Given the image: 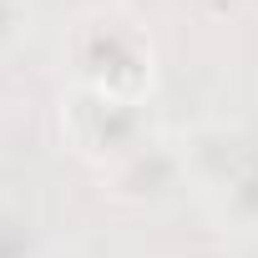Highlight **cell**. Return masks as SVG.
I'll use <instances>...</instances> for the list:
<instances>
[{
  "label": "cell",
  "instance_id": "1",
  "mask_svg": "<svg viewBox=\"0 0 258 258\" xmlns=\"http://www.w3.org/2000/svg\"><path fill=\"white\" fill-rule=\"evenodd\" d=\"M71 56H76V76L86 91L116 96V101H142L152 86V46L147 31L121 16V11H91L76 21L71 36Z\"/></svg>",
  "mask_w": 258,
  "mask_h": 258
},
{
  "label": "cell",
  "instance_id": "3",
  "mask_svg": "<svg viewBox=\"0 0 258 258\" xmlns=\"http://www.w3.org/2000/svg\"><path fill=\"white\" fill-rule=\"evenodd\" d=\"M182 177H187V157L177 147H167V142H142L121 162H111V192L116 198H137V203L167 198Z\"/></svg>",
  "mask_w": 258,
  "mask_h": 258
},
{
  "label": "cell",
  "instance_id": "2",
  "mask_svg": "<svg viewBox=\"0 0 258 258\" xmlns=\"http://www.w3.org/2000/svg\"><path fill=\"white\" fill-rule=\"evenodd\" d=\"M142 101H116V96H101V91H76L71 106H66V132L76 142V152L86 157H106V162H121L132 147L147 142V126H142Z\"/></svg>",
  "mask_w": 258,
  "mask_h": 258
},
{
  "label": "cell",
  "instance_id": "5",
  "mask_svg": "<svg viewBox=\"0 0 258 258\" xmlns=\"http://www.w3.org/2000/svg\"><path fill=\"white\" fill-rule=\"evenodd\" d=\"M31 31V0H0V51Z\"/></svg>",
  "mask_w": 258,
  "mask_h": 258
},
{
  "label": "cell",
  "instance_id": "4",
  "mask_svg": "<svg viewBox=\"0 0 258 258\" xmlns=\"http://www.w3.org/2000/svg\"><path fill=\"white\" fill-rule=\"evenodd\" d=\"M223 213H233L243 228H258V157H248L233 177H223Z\"/></svg>",
  "mask_w": 258,
  "mask_h": 258
},
{
  "label": "cell",
  "instance_id": "6",
  "mask_svg": "<svg viewBox=\"0 0 258 258\" xmlns=\"http://www.w3.org/2000/svg\"><path fill=\"white\" fill-rule=\"evenodd\" d=\"M0 91H6V66H0Z\"/></svg>",
  "mask_w": 258,
  "mask_h": 258
}]
</instances>
